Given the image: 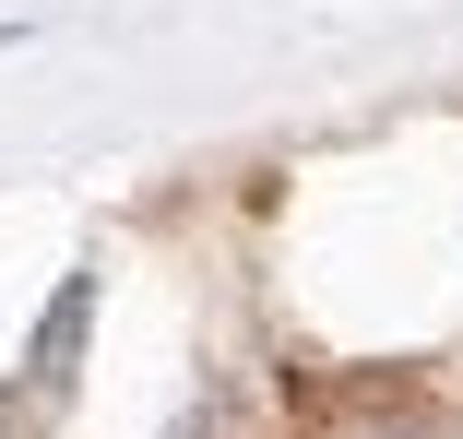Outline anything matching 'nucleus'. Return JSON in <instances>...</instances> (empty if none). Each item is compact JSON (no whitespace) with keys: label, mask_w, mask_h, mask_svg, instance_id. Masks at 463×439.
Segmentation results:
<instances>
[{"label":"nucleus","mask_w":463,"mask_h":439,"mask_svg":"<svg viewBox=\"0 0 463 439\" xmlns=\"http://www.w3.org/2000/svg\"><path fill=\"white\" fill-rule=\"evenodd\" d=\"M333 439H439V427H428V416H392V404H381V416H345Z\"/></svg>","instance_id":"2"},{"label":"nucleus","mask_w":463,"mask_h":439,"mask_svg":"<svg viewBox=\"0 0 463 439\" xmlns=\"http://www.w3.org/2000/svg\"><path fill=\"white\" fill-rule=\"evenodd\" d=\"M83 297H96V274H71V285H60V309L36 321V369H60V357H71V332H83Z\"/></svg>","instance_id":"1"}]
</instances>
